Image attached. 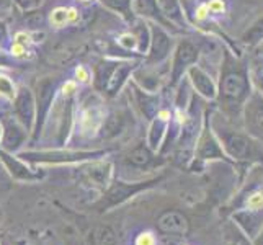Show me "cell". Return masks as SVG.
Returning <instances> with one entry per match:
<instances>
[{
  "label": "cell",
  "instance_id": "cell-1",
  "mask_svg": "<svg viewBox=\"0 0 263 245\" xmlns=\"http://www.w3.org/2000/svg\"><path fill=\"white\" fill-rule=\"evenodd\" d=\"M217 93L226 110H237L243 102H247L250 95L247 67L242 61L232 58L231 52H224Z\"/></svg>",
  "mask_w": 263,
  "mask_h": 245
},
{
  "label": "cell",
  "instance_id": "cell-2",
  "mask_svg": "<svg viewBox=\"0 0 263 245\" xmlns=\"http://www.w3.org/2000/svg\"><path fill=\"white\" fill-rule=\"evenodd\" d=\"M56 88H58V82H56V79H51V77H44V79L38 80V84H36V100H34L36 136L40 134V131L43 128V123L46 120V116L51 110V103L54 100V95H56Z\"/></svg>",
  "mask_w": 263,
  "mask_h": 245
},
{
  "label": "cell",
  "instance_id": "cell-3",
  "mask_svg": "<svg viewBox=\"0 0 263 245\" xmlns=\"http://www.w3.org/2000/svg\"><path fill=\"white\" fill-rule=\"evenodd\" d=\"M196 59H198V48L192 41L181 40L175 49L174 64H172V84L175 85L183 77L185 72L195 64Z\"/></svg>",
  "mask_w": 263,
  "mask_h": 245
},
{
  "label": "cell",
  "instance_id": "cell-4",
  "mask_svg": "<svg viewBox=\"0 0 263 245\" xmlns=\"http://www.w3.org/2000/svg\"><path fill=\"white\" fill-rule=\"evenodd\" d=\"M246 124L250 134L263 139V95L252 92L246 103Z\"/></svg>",
  "mask_w": 263,
  "mask_h": 245
},
{
  "label": "cell",
  "instance_id": "cell-5",
  "mask_svg": "<svg viewBox=\"0 0 263 245\" xmlns=\"http://www.w3.org/2000/svg\"><path fill=\"white\" fill-rule=\"evenodd\" d=\"M172 49V40L170 36L164 31L160 25L151 26V44H149V62L159 64L165 61Z\"/></svg>",
  "mask_w": 263,
  "mask_h": 245
},
{
  "label": "cell",
  "instance_id": "cell-6",
  "mask_svg": "<svg viewBox=\"0 0 263 245\" xmlns=\"http://www.w3.org/2000/svg\"><path fill=\"white\" fill-rule=\"evenodd\" d=\"M222 139V144L226 150L231 157L234 159H247L252 152V142L247 136L243 134H239V133H234L231 129H219L217 131Z\"/></svg>",
  "mask_w": 263,
  "mask_h": 245
},
{
  "label": "cell",
  "instance_id": "cell-7",
  "mask_svg": "<svg viewBox=\"0 0 263 245\" xmlns=\"http://www.w3.org/2000/svg\"><path fill=\"white\" fill-rule=\"evenodd\" d=\"M15 113L18 116V120L22 121V124L26 129H31V126L34 123L36 116V105H34V97L31 93L30 88L22 87L15 95Z\"/></svg>",
  "mask_w": 263,
  "mask_h": 245
},
{
  "label": "cell",
  "instance_id": "cell-8",
  "mask_svg": "<svg viewBox=\"0 0 263 245\" xmlns=\"http://www.w3.org/2000/svg\"><path fill=\"white\" fill-rule=\"evenodd\" d=\"M186 72H188L190 82L193 84L195 90L199 95L210 100H213L217 95V87L214 84V80L211 79V76H208L201 67L192 66Z\"/></svg>",
  "mask_w": 263,
  "mask_h": 245
},
{
  "label": "cell",
  "instance_id": "cell-9",
  "mask_svg": "<svg viewBox=\"0 0 263 245\" xmlns=\"http://www.w3.org/2000/svg\"><path fill=\"white\" fill-rule=\"evenodd\" d=\"M149 183H139V185H126V183H116L110 192L106 193L105 199L100 206L102 208H108V206H115V204H120L124 199H128L129 196H133L134 193H138L139 190L146 188Z\"/></svg>",
  "mask_w": 263,
  "mask_h": 245
},
{
  "label": "cell",
  "instance_id": "cell-10",
  "mask_svg": "<svg viewBox=\"0 0 263 245\" xmlns=\"http://www.w3.org/2000/svg\"><path fill=\"white\" fill-rule=\"evenodd\" d=\"M188 221L183 214L170 211L165 213L159 219V229L167 234H186L188 232Z\"/></svg>",
  "mask_w": 263,
  "mask_h": 245
},
{
  "label": "cell",
  "instance_id": "cell-11",
  "mask_svg": "<svg viewBox=\"0 0 263 245\" xmlns=\"http://www.w3.org/2000/svg\"><path fill=\"white\" fill-rule=\"evenodd\" d=\"M134 12L146 18H151L160 26H170V22L162 15L157 0H134Z\"/></svg>",
  "mask_w": 263,
  "mask_h": 245
},
{
  "label": "cell",
  "instance_id": "cell-12",
  "mask_svg": "<svg viewBox=\"0 0 263 245\" xmlns=\"http://www.w3.org/2000/svg\"><path fill=\"white\" fill-rule=\"evenodd\" d=\"M102 152H54V154H25L23 157L30 160H40V162H69V160H80L87 159L90 156H98Z\"/></svg>",
  "mask_w": 263,
  "mask_h": 245
},
{
  "label": "cell",
  "instance_id": "cell-13",
  "mask_svg": "<svg viewBox=\"0 0 263 245\" xmlns=\"http://www.w3.org/2000/svg\"><path fill=\"white\" fill-rule=\"evenodd\" d=\"M5 134H4V147L8 150H15L16 147H20V144L25 139L23 128L13 120H5Z\"/></svg>",
  "mask_w": 263,
  "mask_h": 245
},
{
  "label": "cell",
  "instance_id": "cell-14",
  "mask_svg": "<svg viewBox=\"0 0 263 245\" xmlns=\"http://www.w3.org/2000/svg\"><path fill=\"white\" fill-rule=\"evenodd\" d=\"M157 4H159L162 15H164L170 23H175L180 28H183L185 18H183V12H181L178 0H157Z\"/></svg>",
  "mask_w": 263,
  "mask_h": 245
},
{
  "label": "cell",
  "instance_id": "cell-15",
  "mask_svg": "<svg viewBox=\"0 0 263 245\" xmlns=\"http://www.w3.org/2000/svg\"><path fill=\"white\" fill-rule=\"evenodd\" d=\"M131 64H128V62H124V64H118L113 70V74L110 77V82H108L106 85V90L105 92L110 95V97H115L118 92H120V88L123 87V84L126 82V79H128V76L131 74Z\"/></svg>",
  "mask_w": 263,
  "mask_h": 245
},
{
  "label": "cell",
  "instance_id": "cell-16",
  "mask_svg": "<svg viewBox=\"0 0 263 245\" xmlns=\"http://www.w3.org/2000/svg\"><path fill=\"white\" fill-rule=\"evenodd\" d=\"M118 64L116 62H100V64L95 66V88L98 90V92H105L106 90V85H108V82H110V77L113 74V70Z\"/></svg>",
  "mask_w": 263,
  "mask_h": 245
},
{
  "label": "cell",
  "instance_id": "cell-17",
  "mask_svg": "<svg viewBox=\"0 0 263 245\" xmlns=\"http://www.w3.org/2000/svg\"><path fill=\"white\" fill-rule=\"evenodd\" d=\"M133 90H134L136 98H138V103L141 106L142 113L146 115L147 118H152L154 115L157 113V110H159L157 98L154 97V95H151L149 92H144V90H141L138 87H133Z\"/></svg>",
  "mask_w": 263,
  "mask_h": 245
},
{
  "label": "cell",
  "instance_id": "cell-18",
  "mask_svg": "<svg viewBox=\"0 0 263 245\" xmlns=\"http://www.w3.org/2000/svg\"><path fill=\"white\" fill-rule=\"evenodd\" d=\"M234 219L239 222L240 228L246 231L250 237L257 235L261 228V219L253 213H237L234 216Z\"/></svg>",
  "mask_w": 263,
  "mask_h": 245
},
{
  "label": "cell",
  "instance_id": "cell-19",
  "mask_svg": "<svg viewBox=\"0 0 263 245\" xmlns=\"http://www.w3.org/2000/svg\"><path fill=\"white\" fill-rule=\"evenodd\" d=\"M240 40L249 48L258 46V44L263 41V15L252 23V26H250L249 30H246V33L242 34Z\"/></svg>",
  "mask_w": 263,
  "mask_h": 245
},
{
  "label": "cell",
  "instance_id": "cell-20",
  "mask_svg": "<svg viewBox=\"0 0 263 245\" xmlns=\"http://www.w3.org/2000/svg\"><path fill=\"white\" fill-rule=\"evenodd\" d=\"M90 242H92V245H115L116 234L108 225H98L90 234Z\"/></svg>",
  "mask_w": 263,
  "mask_h": 245
},
{
  "label": "cell",
  "instance_id": "cell-21",
  "mask_svg": "<svg viewBox=\"0 0 263 245\" xmlns=\"http://www.w3.org/2000/svg\"><path fill=\"white\" fill-rule=\"evenodd\" d=\"M128 162L134 167L144 168V167H149L154 162V156L151 154V150L142 144V146H138L134 150H131V154L128 156Z\"/></svg>",
  "mask_w": 263,
  "mask_h": 245
},
{
  "label": "cell",
  "instance_id": "cell-22",
  "mask_svg": "<svg viewBox=\"0 0 263 245\" xmlns=\"http://www.w3.org/2000/svg\"><path fill=\"white\" fill-rule=\"evenodd\" d=\"M134 79L139 84V88L144 90V92H156L159 88V77L156 74H152L149 70H136L134 72Z\"/></svg>",
  "mask_w": 263,
  "mask_h": 245
},
{
  "label": "cell",
  "instance_id": "cell-23",
  "mask_svg": "<svg viewBox=\"0 0 263 245\" xmlns=\"http://www.w3.org/2000/svg\"><path fill=\"white\" fill-rule=\"evenodd\" d=\"M134 31H136V34H134L136 44H138L139 51L144 52L151 44V30L147 28V25L144 22H138V23H136Z\"/></svg>",
  "mask_w": 263,
  "mask_h": 245
},
{
  "label": "cell",
  "instance_id": "cell-24",
  "mask_svg": "<svg viewBox=\"0 0 263 245\" xmlns=\"http://www.w3.org/2000/svg\"><path fill=\"white\" fill-rule=\"evenodd\" d=\"M0 157L4 159L7 167L10 168L12 175L18 177V178H31V174L28 172V168H26L25 165H22V163H18L15 159H12L10 156H7V154H4V152H0Z\"/></svg>",
  "mask_w": 263,
  "mask_h": 245
},
{
  "label": "cell",
  "instance_id": "cell-25",
  "mask_svg": "<svg viewBox=\"0 0 263 245\" xmlns=\"http://www.w3.org/2000/svg\"><path fill=\"white\" fill-rule=\"evenodd\" d=\"M88 174L98 185H103L108 181V177H110V165L108 163H95V165L90 167Z\"/></svg>",
  "mask_w": 263,
  "mask_h": 245
},
{
  "label": "cell",
  "instance_id": "cell-26",
  "mask_svg": "<svg viewBox=\"0 0 263 245\" xmlns=\"http://www.w3.org/2000/svg\"><path fill=\"white\" fill-rule=\"evenodd\" d=\"M199 156L203 159H213V157H219L221 156V150L217 147V144L213 141V138L206 136L201 142V149H199Z\"/></svg>",
  "mask_w": 263,
  "mask_h": 245
},
{
  "label": "cell",
  "instance_id": "cell-27",
  "mask_svg": "<svg viewBox=\"0 0 263 245\" xmlns=\"http://www.w3.org/2000/svg\"><path fill=\"white\" fill-rule=\"evenodd\" d=\"M103 5H106L108 8L111 10L121 13L124 18H129L131 16V0H102Z\"/></svg>",
  "mask_w": 263,
  "mask_h": 245
},
{
  "label": "cell",
  "instance_id": "cell-28",
  "mask_svg": "<svg viewBox=\"0 0 263 245\" xmlns=\"http://www.w3.org/2000/svg\"><path fill=\"white\" fill-rule=\"evenodd\" d=\"M165 123H167V118L164 115V118H159V120L154 123L152 129H151V146L156 147L159 141H160V136L164 133V128H165Z\"/></svg>",
  "mask_w": 263,
  "mask_h": 245
},
{
  "label": "cell",
  "instance_id": "cell-29",
  "mask_svg": "<svg viewBox=\"0 0 263 245\" xmlns=\"http://www.w3.org/2000/svg\"><path fill=\"white\" fill-rule=\"evenodd\" d=\"M0 95H4V97L10 98V100H13L15 95H16L13 82L7 76H0Z\"/></svg>",
  "mask_w": 263,
  "mask_h": 245
},
{
  "label": "cell",
  "instance_id": "cell-30",
  "mask_svg": "<svg viewBox=\"0 0 263 245\" xmlns=\"http://www.w3.org/2000/svg\"><path fill=\"white\" fill-rule=\"evenodd\" d=\"M15 4L20 7L23 12H33L43 4V0H15Z\"/></svg>",
  "mask_w": 263,
  "mask_h": 245
},
{
  "label": "cell",
  "instance_id": "cell-31",
  "mask_svg": "<svg viewBox=\"0 0 263 245\" xmlns=\"http://www.w3.org/2000/svg\"><path fill=\"white\" fill-rule=\"evenodd\" d=\"M66 20H67V10H64V8H58L52 15V23L62 25V23H66Z\"/></svg>",
  "mask_w": 263,
  "mask_h": 245
},
{
  "label": "cell",
  "instance_id": "cell-32",
  "mask_svg": "<svg viewBox=\"0 0 263 245\" xmlns=\"http://www.w3.org/2000/svg\"><path fill=\"white\" fill-rule=\"evenodd\" d=\"M136 245H154V237L152 234L146 232V234H141L138 239H136Z\"/></svg>",
  "mask_w": 263,
  "mask_h": 245
},
{
  "label": "cell",
  "instance_id": "cell-33",
  "mask_svg": "<svg viewBox=\"0 0 263 245\" xmlns=\"http://www.w3.org/2000/svg\"><path fill=\"white\" fill-rule=\"evenodd\" d=\"M263 204V195H253L250 198V201H249V206L252 208V210H257V208H260Z\"/></svg>",
  "mask_w": 263,
  "mask_h": 245
},
{
  "label": "cell",
  "instance_id": "cell-34",
  "mask_svg": "<svg viewBox=\"0 0 263 245\" xmlns=\"http://www.w3.org/2000/svg\"><path fill=\"white\" fill-rule=\"evenodd\" d=\"M231 245H249V242L242 237V235H239L237 232L232 234V237H231Z\"/></svg>",
  "mask_w": 263,
  "mask_h": 245
},
{
  "label": "cell",
  "instance_id": "cell-35",
  "mask_svg": "<svg viewBox=\"0 0 263 245\" xmlns=\"http://www.w3.org/2000/svg\"><path fill=\"white\" fill-rule=\"evenodd\" d=\"M8 38V28H7V23L0 20V43H4Z\"/></svg>",
  "mask_w": 263,
  "mask_h": 245
},
{
  "label": "cell",
  "instance_id": "cell-36",
  "mask_svg": "<svg viewBox=\"0 0 263 245\" xmlns=\"http://www.w3.org/2000/svg\"><path fill=\"white\" fill-rule=\"evenodd\" d=\"M255 82H257L258 88L261 90V93H263V70H261V72H258V74L255 76Z\"/></svg>",
  "mask_w": 263,
  "mask_h": 245
},
{
  "label": "cell",
  "instance_id": "cell-37",
  "mask_svg": "<svg viewBox=\"0 0 263 245\" xmlns=\"http://www.w3.org/2000/svg\"><path fill=\"white\" fill-rule=\"evenodd\" d=\"M257 245H263V234H261V237L258 239V243Z\"/></svg>",
  "mask_w": 263,
  "mask_h": 245
},
{
  "label": "cell",
  "instance_id": "cell-38",
  "mask_svg": "<svg viewBox=\"0 0 263 245\" xmlns=\"http://www.w3.org/2000/svg\"><path fill=\"white\" fill-rule=\"evenodd\" d=\"M260 52H263V41L260 43Z\"/></svg>",
  "mask_w": 263,
  "mask_h": 245
},
{
  "label": "cell",
  "instance_id": "cell-39",
  "mask_svg": "<svg viewBox=\"0 0 263 245\" xmlns=\"http://www.w3.org/2000/svg\"><path fill=\"white\" fill-rule=\"evenodd\" d=\"M0 217H2V213H0Z\"/></svg>",
  "mask_w": 263,
  "mask_h": 245
},
{
  "label": "cell",
  "instance_id": "cell-40",
  "mask_svg": "<svg viewBox=\"0 0 263 245\" xmlns=\"http://www.w3.org/2000/svg\"><path fill=\"white\" fill-rule=\"evenodd\" d=\"M0 2H2V0H0Z\"/></svg>",
  "mask_w": 263,
  "mask_h": 245
}]
</instances>
